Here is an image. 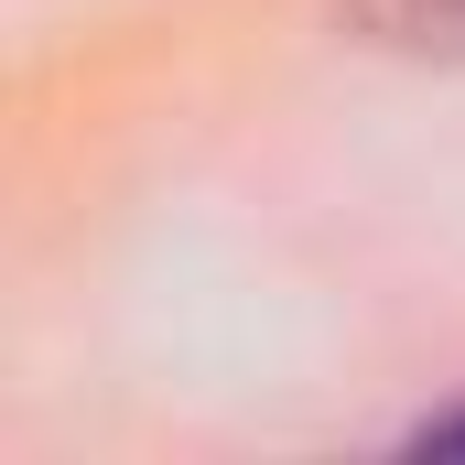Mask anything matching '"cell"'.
I'll return each mask as SVG.
<instances>
[{
    "label": "cell",
    "instance_id": "6da1fadb",
    "mask_svg": "<svg viewBox=\"0 0 465 465\" xmlns=\"http://www.w3.org/2000/svg\"><path fill=\"white\" fill-rule=\"evenodd\" d=\"M368 44H401V54H444L465 65V0H347Z\"/></svg>",
    "mask_w": 465,
    "mask_h": 465
},
{
    "label": "cell",
    "instance_id": "7a4b0ae2",
    "mask_svg": "<svg viewBox=\"0 0 465 465\" xmlns=\"http://www.w3.org/2000/svg\"><path fill=\"white\" fill-rule=\"evenodd\" d=\"M422 444H444V455H465V401H455V411H433V422H422Z\"/></svg>",
    "mask_w": 465,
    "mask_h": 465
}]
</instances>
